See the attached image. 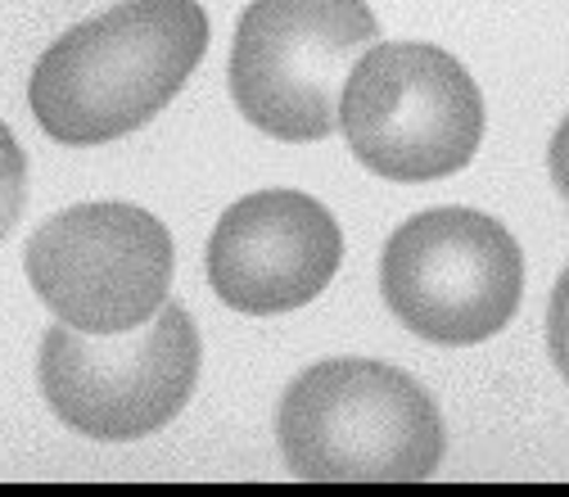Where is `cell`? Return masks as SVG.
Returning a JSON list of instances; mask_svg holds the SVG:
<instances>
[{
    "label": "cell",
    "instance_id": "6da1fadb",
    "mask_svg": "<svg viewBox=\"0 0 569 497\" xmlns=\"http://www.w3.org/2000/svg\"><path fill=\"white\" fill-rule=\"evenodd\" d=\"M203 50L208 14L194 0H122L37 59L28 105L59 146H104L159 118Z\"/></svg>",
    "mask_w": 569,
    "mask_h": 497
},
{
    "label": "cell",
    "instance_id": "7a4b0ae2",
    "mask_svg": "<svg viewBox=\"0 0 569 497\" xmlns=\"http://www.w3.org/2000/svg\"><path fill=\"white\" fill-rule=\"evenodd\" d=\"M276 439L290 475L330 484H416L448 448L435 398L407 371L362 358L308 367L280 398Z\"/></svg>",
    "mask_w": 569,
    "mask_h": 497
},
{
    "label": "cell",
    "instance_id": "3957f363",
    "mask_svg": "<svg viewBox=\"0 0 569 497\" xmlns=\"http://www.w3.org/2000/svg\"><path fill=\"white\" fill-rule=\"evenodd\" d=\"M339 131L367 172L385 181H439L475 159L483 96L448 50L430 41H376L343 82Z\"/></svg>",
    "mask_w": 569,
    "mask_h": 497
},
{
    "label": "cell",
    "instance_id": "277c9868",
    "mask_svg": "<svg viewBox=\"0 0 569 497\" xmlns=\"http://www.w3.org/2000/svg\"><path fill=\"white\" fill-rule=\"evenodd\" d=\"M380 23L367 0H253L231 41L236 109L267 136L312 146L339 127V96Z\"/></svg>",
    "mask_w": 569,
    "mask_h": 497
},
{
    "label": "cell",
    "instance_id": "5b68a950",
    "mask_svg": "<svg viewBox=\"0 0 569 497\" xmlns=\"http://www.w3.org/2000/svg\"><path fill=\"white\" fill-rule=\"evenodd\" d=\"M199 385V330L181 304L122 335L50 326L41 339V394L87 439H146L181 416Z\"/></svg>",
    "mask_w": 569,
    "mask_h": 497
},
{
    "label": "cell",
    "instance_id": "8992f818",
    "mask_svg": "<svg viewBox=\"0 0 569 497\" xmlns=\"http://www.w3.org/2000/svg\"><path fill=\"white\" fill-rule=\"evenodd\" d=\"M380 295L420 339L466 348L502 335L520 312L525 254L475 208H430L402 222L380 258Z\"/></svg>",
    "mask_w": 569,
    "mask_h": 497
},
{
    "label": "cell",
    "instance_id": "52a82bcc",
    "mask_svg": "<svg viewBox=\"0 0 569 497\" xmlns=\"http://www.w3.org/2000/svg\"><path fill=\"white\" fill-rule=\"evenodd\" d=\"M172 236L136 203H73L46 218L23 271L54 321L87 335H122L146 326L172 290Z\"/></svg>",
    "mask_w": 569,
    "mask_h": 497
},
{
    "label": "cell",
    "instance_id": "ba28073f",
    "mask_svg": "<svg viewBox=\"0 0 569 497\" xmlns=\"http://www.w3.org/2000/svg\"><path fill=\"white\" fill-rule=\"evenodd\" d=\"M343 262L330 208L303 190H258L236 199L208 236V286L249 317L308 308Z\"/></svg>",
    "mask_w": 569,
    "mask_h": 497
},
{
    "label": "cell",
    "instance_id": "9c48e42d",
    "mask_svg": "<svg viewBox=\"0 0 569 497\" xmlns=\"http://www.w3.org/2000/svg\"><path fill=\"white\" fill-rule=\"evenodd\" d=\"M23 195H28V159L19 150L14 131L0 122V245L14 231L19 212H23Z\"/></svg>",
    "mask_w": 569,
    "mask_h": 497
},
{
    "label": "cell",
    "instance_id": "30bf717a",
    "mask_svg": "<svg viewBox=\"0 0 569 497\" xmlns=\"http://www.w3.org/2000/svg\"><path fill=\"white\" fill-rule=\"evenodd\" d=\"M547 348H551V362L569 385V267L560 271L556 290H551V308H547Z\"/></svg>",
    "mask_w": 569,
    "mask_h": 497
},
{
    "label": "cell",
    "instance_id": "8fae6325",
    "mask_svg": "<svg viewBox=\"0 0 569 497\" xmlns=\"http://www.w3.org/2000/svg\"><path fill=\"white\" fill-rule=\"evenodd\" d=\"M547 163H551V181H556L560 199L569 203V113H565V122H560L556 136H551V155H547Z\"/></svg>",
    "mask_w": 569,
    "mask_h": 497
}]
</instances>
